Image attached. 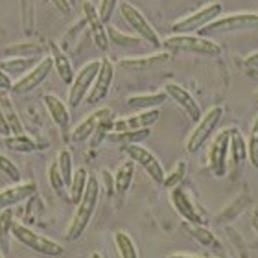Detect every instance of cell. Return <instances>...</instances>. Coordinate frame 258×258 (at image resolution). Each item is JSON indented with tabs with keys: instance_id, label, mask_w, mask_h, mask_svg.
Listing matches in <instances>:
<instances>
[{
	"instance_id": "27",
	"label": "cell",
	"mask_w": 258,
	"mask_h": 258,
	"mask_svg": "<svg viewBox=\"0 0 258 258\" xmlns=\"http://www.w3.org/2000/svg\"><path fill=\"white\" fill-rule=\"evenodd\" d=\"M184 229L188 231V234L192 238H196L201 245H205V247H210L212 251H221V243L220 240L214 236V232L209 231L207 227L203 225H194V223H186L184 221Z\"/></svg>"
},
{
	"instance_id": "9",
	"label": "cell",
	"mask_w": 258,
	"mask_h": 258,
	"mask_svg": "<svg viewBox=\"0 0 258 258\" xmlns=\"http://www.w3.org/2000/svg\"><path fill=\"white\" fill-rule=\"evenodd\" d=\"M221 11H223V8H221L220 2H212V4L205 6L201 10L194 11L190 15L175 21L172 26V32L173 33H192L194 30H201V28L207 26L209 22L218 19V17L221 15Z\"/></svg>"
},
{
	"instance_id": "23",
	"label": "cell",
	"mask_w": 258,
	"mask_h": 258,
	"mask_svg": "<svg viewBox=\"0 0 258 258\" xmlns=\"http://www.w3.org/2000/svg\"><path fill=\"white\" fill-rule=\"evenodd\" d=\"M168 100V94L164 91L161 92H153V94H135V96H129L125 100V105L131 109H140V111H146V109H157L159 105Z\"/></svg>"
},
{
	"instance_id": "31",
	"label": "cell",
	"mask_w": 258,
	"mask_h": 258,
	"mask_svg": "<svg viewBox=\"0 0 258 258\" xmlns=\"http://www.w3.org/2000/svg\"><path fill=\"white\" fill-rule=\"evenodd\" d=\"M13 212L11 209L0 210V249L2 254L10 251V236H11V225H13Z\"/></svg>"
},
{
	"instance_id": "30",
	"label": "cell",
	"mask_w": 258,
	"mask_h": 258,
	"mask_svg": "<svg viewBox=\"0 0 258 258\" xmlns=\"http://www.w3.org/2000/svg\"><path fill=\"white\" fill-rule=\"evenodd\" d=\"M87 181H89V173H87L85 168H78L72 175V183H70V201L74 205H78L83 198V192L87 188Z\"/></svg>"
},
{
	"instance_id": "20",
	"label": "cell",
	"mask_w": 258,
	"mask_h": 258,
	"mask_svg": "<svg viewBox=\"0 0 258 258\" xmlns=\"http://www.w3.org/2000/svg\"><path fill=\"white\" fill-rule=\"evenodd\" d=\"M50 57L54 63V70L59 74V80L64 85H70L74 81V67L70 63L69 55L64 54V50L55 41H50Z\"/></svg>"
},
{
	"instance_id": "24",
	"label": "cell",
	"mask_w": 258,
	"mask_h": 258,
	"mask_svg": "<svg viewBox=\"0 0 258 258\" xmlns=\"http://www.w3.org/2000/svg\"><path fill=\"white\" fill-rule=\"evenodd\" d=\"M0 109H2L6 122L10 125L11 135H24V125H22L21 118H19L15 105H13V102L8 96V91H0Z\"/></svg>"
},
{
	"instance_id": "48",
	"label": "cell",
	"mask_w": 258,
	"mask_h": 258,
	"mask_svg": "<svg viewBox=\"0 0 258 258\" xmlns=\"http://www.w3.org/2000/svg\"><path fill=\"white\" fill-rule=\"evenodd\" d=\"M91 258H103V256H102L100 253H92V254H91Z\"/></svg>"
},
{
	"instance_id": "43",
	"label": "cell",
	"mask_w": 258,
	"mask_h": 258,
	"mask_svg": "<svg viewBox=\"0 0 258 258\" xmlns=\"http://www.w3.org/2000/svg\"><path fill=\"white\" fill-rule=\"evenodd\" d=\"M50 2H52L55 10L61 11L63 15H69L70 11H72V8H70V2H69V0H50Z\"/></svg>"
},
{
	"instance_id": "5",
	"label": "cell",
	"mask_w": 258,
	"mask_h": 258,
	"mask_svg": "<svg viewBox=\"0 0 258 258\" xmlns=\"http://www.w3.org/2000/svg\"><path fill=\"white\" fill-rule=\"evenodd\" d=\"M118 8H120V15H122V19L131 26V30L137 33V37H139L140 41L150 43L151 46L157 50L162 48V41H161V37H159V33L153 30L150 21H148V19H146V17L142 15L131 2L122 0V2L118 4Z\"/></svg>"
},
{
	"instance_id": "13",
	"label": "cell",
	"mask_w": 258,
	"mask_h": 258,
	"mask_svg": "<svg viewBox=\"0 0 258 258\" xmlns=\"http://www.w3.org/2000/svg\"><path fill=\"white\" fill-rule=\"evenodd\" d=\"M170 199H172L173 209L177 210V214L181 216L186 223H194V225H205L207 218L199 212V209L196 207V203H194V199L190 198L188 194L184 192L181 186H175V188H172Z\"/></svg>"
},
{
	"instance_id": "33",
	"label": "cell",
	"mask_w": 258,
	"mask_h": 258,
	"mask_svg": "<svg viewBox=\"0 0 258 258\" xmlns=\"http://www.w3.org/2000/svg\"><path fill=\"white\" fill-rule=\"evenodd\" d=\"M21 8V24L24 35H32L33 24H35V13H33V0H19Z\"/></svg>"
},
{
	"instance_id": "15",
	"label": "cell",
	"mask_w": 258,
	"mask_h": 258,
	"mask_svg": "<svg viewBox=\"0 0 258 258\" xmlns=\"http://www.w3.org/2000/svg\"><path fill=\"white\" fill-rule=\"evenodd\" d=\"M83 19H85V24L89 26V32H91L96 46L103 52H107L109 44H111L107 37V24H103L100 13L91 2H83Z\"/></svg>"
},
{
	"instance_id": "8",
	"label": "cell",
	"mask_w": 258,
	"mask_h": 258,
	"mask_svg": "<svg viewBox=\"0 0 258 258\" xmlns=\"http://www.w3.org/2000/svg\"><path fill=\"white\" fill-rule=\"evenodd\" d=\"M98 70H100V59L89 61L87 64H83V69L74 76V81L70 83L69 89V105L72 109L80 107L81 102H85L87 94L91 91L94 78H96Z\"/></svg>"
},
{
	"instance_id": "17",
	"label": "cell",
	"mask_w": 258,
	"mask_h": 258,
	"mask_svg": "<svg viewBox=\"0 0 258 258\" xmlns=\"http://www.w3.org/2000/svg\"><path fill=\"white\" fill-rule=\"evenodd\" d=\"M170 59H172V55L168 54V52H157V54H150V55H139V57L120 59L118 67L125 70H133V72H142V70H155L159 67H164Z\"/></svg>"
},
{
	"instance_id": "39",
	"label": "cell",
	"mask_w": 258,
	"mask_h": 258,
	"mask_svg": "<svg viewBox=\"0 0 258 258\" xmlns=\"http://www.w3.org/2000/svg\"><path fill=\"white\" fill-rule=\"evenodd\" d=\"M0 172L6 173V177L11 179L13 183H19V181H21V170H19V166H17L11 159L2 155V153H0Z\"/></svg>"
},
{
	"instance_id": "11",
	"label": "cell",
	"mask_w": 258,
	"mask_h": 258,
	"mask_svg": "<svg viewBox=\"0 0 258 258\" xmlns=\"http://www.w3.org/2000/svg\"><path fill=\"white\" fill-rule=\"evenodd\" d=\"M52 70H54L52 57L46 55V57H43L32 70H28L21 80H17L15 83L11 85V92H13V94H28L30 91L37 89V87L48 78Z\"/></svg>"
},
{
	"instance_id": "42",
	"label": "cell",
	"mask_w": 258,
	"mask_h": 258,
	"mask_svg": "<svg viewBox=\"0 0 258 258\" xmlns=\"http://www.w3.org/2000/svg\"><path fill=\"white\" fill-rule=\"evenodd\" d=\"M103 181H105V192L107 196H114V177L111 175L109 170H103Z\"/></svg>"
},
{
	"instance_id": "21",
	"label": "cell",
	"mask_w": 258,
	"mask_h": 258,
	"mask_svg": "<svg viewBox=\"0 0 258 258\" xmlns=\"http://www.w3.org/2000/svg\"><path fill=\"white\" fill-rule=\"evenodd\" d=\"M229 153H231V166L232 173L238 175L242 170L243 162L247 161V144L243 140L242 133L238 127H231V144H229Z\"/></svg>"
},
{
	"instance_id": "28",
	"label": "cell",
	"mask_w": 258,
	"mask_h": 258,
	"mask_svg": "<svg viewBox=\"0 0 258 258\" xmlns=\"http://www.w3.org/2000/svg\"><path fill=\"white\" fill-rule=\"evenodd\" d=\"M39 61L35 59L33 55L32 57H10V59L0 61V70H4L8 76L10 74H21V72H28V70H32Z\"/></svg>"
},
{
	"instance_id": "7",
	"label": "cell",
	"mask_w": 258,
	"mask_h": 258,
	"mask_svg": "<svg viewBox=\"0 0 258 258\" xmlns=\"http://www.w3.org/2000/svg\"><path fill=\"white\" fill-rule=\"evenodd\" d=\"M122 150L127 153L129 159H131L135 164H139V166L150 175V179L157 186H162V181H164L166 172H164L161 161H159L148 148H144V146H140V144H129V146H122Z\"/></svg>"
},
{
	"instance_id": "47",
	"label": "cell",
	"mask_w": 258,
	"mask_h": 258,
	"mask_svg": "<svg viewBox=\"0 0 258 258\" xmlns=\"http://www.w3.org/2000/svg\"><path fill=\"white\" fill-rule=\"evenodd\" d=\"M168 258H205V256H196V254H186V253H175V254H170Z\"/></svg>"
},
{
	"instance_id": "38",
	"label": "cell",
	"mask_w": 258,
	"mask_h": 258,
	"mask_svg": "<svg viewBox=\"0 0 258 258\" xmlns=\"http://www.w3.org/2000/svg\"><path fill=\"white\" fill-rule=\"evenodd\" d=\"M107 37H109V43L116 44V46H135V44H139L140 39L139 37H131V35H125V33L118 32L116 28L113 26H107Z\"/></svg>"
},
{
	"instance_id": "41",
	"label": "cell",
	"mask_w": 258,
	"mask_h": 258,
	"mask_svg": "<svg viewBox=\"0 0 258 258\" xmlns=\"http://www.w3.org/2000/svg\"><path fill=\"white\" fill-rule=\"evenodd\" d=\"M118 8V0H100V8H98V13H100V19L103 21V24H107L111 21L113 13Z\"/></svg>"
},
{
	"instance_id": "26",
	"label": "cell",
	"mask_w": 258,
	"mask_h": 258,
	"mask_svg": "<svg viewBox=\"0 0 258 258\" xmlns=\"http://www.w3.org/2000/svg\"><path fill=\"white\" fill-rule=\"evenodd\" d=\"M133 177H135V162L129 159L114 173V194L118 198H124L125 194H127V190L131 188V183H133Z\"/></svg>"
},
{
	"instance_id": "19",
	"label": "cell",
	"mask_w": 258,
	"mask_h": 258,
	"mask_svg": "<svg viewBox=\"0 0 258 258\" xmlns=\"http://www.w3.org/2000/svg\"><path fill=\"white\" fill-rule=\"evenodd\" d=\"M37 192V184L33 181L28 183H17L10 188H6L0 192V210L11 209L13 205H19L22 201H26L28 198H32L33 194Z\"/></svg>"
},
{
	"instance_id": "3",
	"label": "cell",
	"mask_w": 258,
	"mask_h": 258,
	"mask_svg": "<svg viewBox=\"0 0 258 258\" xmlns=\"http://www.w3.org/2000/svg\"><path fill=\"white\" fill-rule=\"evenodd\" d=\"M258 28V13L247 11V13H232V15H223L209 22L199 32V37H209V35H218V33H234L243 32V30H253Z\"/></svg>"
},
{
	"instance_id": "49",
	"label": "cell",
	"mask_w": 258,
	"mask_h": 258,
	"mask_svg": "<svg viewBox=\"0 0 258 258\" xmlns=\"http://www.w3.org/2000/svg\"><path fill=\"white\" fill-rule=\"evenodd\" d=\"M0 258H4V254H2V253H0Z\"/></svg>"
},
{
	"instance_id": "22",
	"label": "cell",
	"mask_w": 258,
	"mask_h": 258,
	"mask_svg": "<svg viewBox=\"0 0 258 258\" xmlns=\"http://www.w3.org/2000/svg\"><path fill=\"white\" fill-rule=\"evenodd\" d=\"M44 107L48 111L50 118L54 120V124L61 129V131H69L70 127V113L67 105L61 102L55 94H44Z\"/></svg>"
},
{
	"instance_id": "25",
	"label": "cell",
	"mask_w": 258,
	"mask_h": 258,
	"mask_svg": "<svg viewBox=\"0 0 258 258\" xmlns=\"http://www.w3.org/2000/svg\"><path fill=\"white\" fill-rule=\"evenodd\" d=\"M151 137V129H133V131H113L107 135V140L113 144L129 146V144H140Z\"/></svg>"
},
{
	"instance_id": "32",
	"label": "cell",
	"mask_w": 258,
	"mask_h": 258,
	"mask_svg": "<svg viewBox=\"0 0 258 258\" xmlns=\"http://www.w3.org/2000/svg\"><path fill=\"white\" fill-rule=\"evenodd\" d=\"M114 243H116L120 258H139L137 245H135V242L129 238L127 232H122V231L116 232V234H114Z\"/></svg>"
},
{
	"instance_id": "18",
	"label": "cell",
	"mask_w": 258,
	"mask_h": 258,
	"mask_svg": "<svg viewBox=\"0 0 258 258\" xmlns=\"http://www.w3.org/2000/svg\"><path fill=\"white\" fill-rule=\"evenodd\" d=\"M159 116H161L159 109H146V111H140V113L127 116V118L114 120L113 131H133V129L151 127L159 120Z\"/></svg>"
},
{
	"instance_id": "6",
	"label": "cell",
	"mask_w": 258,
	"mask_h": 258,
	"mask_svg": "<svg viewBox=\"0 0 258 258\" xmlns=\"http://www.w3.org/2000/svg\"><path fill=\"white\" fill-rule=\"evenodd\" d=\"M221 118H223V107L216 105V107L209 109L207 114H203L199 118L198 125L192 131V135L186 140V151L188 153H196L205 146V142L210 139V135L214 133V129L220 125Z\"/></svg>"
},
{
	"instance_id": "40",
	"label": "cell",
	"mask_w": 258,
	"mask_h": 258,
	"mask_svg": "<svg viewBox=\"0 0 258 258\" xmlns=\"http://www.w3.org/2000/svg\"><path fill=\"white\" fill-rule=\"evenodd\" d=\"M48 181H50V186H52V188H54L57 194H61L64 188H67V186H64L63 177H61V173H59L57 161L50 162V166H48Z\"/></svg>"
},
{
	"instance_id": "35",
	"label": "cell",
	"mask_w": 258,
	"mask_h": 258,
	"mask_svg": "<svg viewBox=\"0 0 258 258\" xmlns=\"http://www.w3.org/2000/svg\"><path fill=\"white\" fill-rule=\"evenodd\" d=\"M245 144H247V161L258 170V116L253 120V124H251L249 139Z\"/></svg>"
},
{
	"instance_id": "16",
	"label": "cell",
	"mask_w": 258,
	"mask_h": 258,
	"mask_svg": "<svg viewBox=\"0 0 258 258\" xmlns=\"http://www.w3.org/2000/svg\"><path fill=\"white\" fill-rule=\"evenodd\" d=\"M164 92L168 94L170 100H173L179 107L183 109L184 113L188 114L194 122H199V118L203 116V111H201L199 103L194 100V96L184 89V87L177 85V83H166V85H164Z\"/></svg>"
},
{
	"instance_id": "37",
	"label": "cell",
	"mask_w": 258,
	"mask_h": 258,
	"mask_svg": "<svg viewBox=\"0 0 258 258\" xmlns=\"http://www.w3.org/2000/svg\"><path fill=\"white\" fill-rule=\"evenodd\" d=\"M39 52H41V44L30 43V41H26V43H22V44H15V46H8V48H6V54L8 55L15 54L13 57H32V55L39 54Z\"/></svg>"
},
{
	"instance_id": "1",
	"label": "cell",
	"mask_w": 258,
	"mask_h": 258,
	"mask_svg": "<svg viewBox=\"0 0 258 258\" xmlns=\"http://www.w3.org/2000/svg\"><path fill=\"white\" fill-rule=\"evenodd\" d=\"M98 198H100V181H98L96 175H89L83 198L78 203V212L74 214V220H72L69 231H67V240L74 242V240L83 236V232L87 231V227H89L92 216H94Z\"/></svg>"
},
{
	"instance_id": "34",
	"label": "cell",
	"mask_w": 258,
	"mask_h": 258,
	"mask_svg": "<svg viewBox=\"0 0 258 258\" xmlns=\"http://www.w3.org/2000/svg\"><path fill=\"white\" fill-rule=\"evenodd\" d=\"M57 166H59V173L64 181V186H70L72 183V175H74V170H72V153L69 150H61L57 153Z\"/></svg>"
},
{
	"instance_id": "12",
	"label": "cell",
	"mask_w": 258,
	"mask_h": 258,
	"mask_svg": "<svg viewBox=\"0 0 258 258\" xmlns=\"http://www.w3.org/2000/svg\"><path fill=\"white\" fill-rule=\"evenodd\" d=\"M114 78V64L103 57L100 59V70H98L96 78H94V83H92L91 91L87 94L85 102L89 105H98V103L105 100V96L109 94V89H111V83H113Z\"/></svg>"
},
{
	"instance_id": "44",
	"label": "cell",
	"mask_w": 258,
	"mask_h": 258,
	"mask_svg": "<svg viewBox=\"0 0 258 258\" xmlns=\"http://www.w3.org/2000/svg\"><path fill=\"white\" fill-rule=\"evenodd\" d=\"M11 85H13V81L8 74H6L4 70H0V91H11Z\"/></svg>"
},
{
	"instance_id": "36",
	"label": "cell",
	"mask_w": 258,
	"mask_h": 258,
	"mask_svg": "<svg viewBox=\"0 0 258 258\" xmlns=\"http://www.w3.org/2000/svg\"><path fill=\"white\" fill-rule=\"evenodd\" d=\"M184 175H186V162H184V161H179L177 164L173 166L172 172L164 175L162 186H164V188H175V186H179V184L183 183Z\"/></svg>"
},
{
	"instance_id": "14",
	"label": "cell",
	"mask_w": 258,
	"mask_h": 258,
	"mask_svg": "<svg viewBox=\"0 0 258 258\" xmlns=\"http://www.w3.org/2000/svg\"><path fill=\"white\" fill-rule=\"evenodd\" d=\"M107 118H113V111H111L109 107H100L98 111L89 114L85 120H81L80 124L72 129L70 140L76 142V144H81V142L89 140L92 135H94V131L98 129V125L102 124V122H105Z\"/></svg>"
},
{
	"instance_id": "50",
	"label": "cell",
	"mask_w": 258,
	"mask_h": 258,
	"mask_svg": "<svg viewBox=\"0 0 258 258\" xmlns=\"http://www.w3.org/2000/svg\"><path fill=\"white\" fill-rule=\"evenodd\" d=\"M256 98H258V91H256Z\"/></svg>"
},
{
	"instance_id": "4",
	"label": "cell",
	"mask_w": 258,
	"mask_h": 258,
	"mask_svg": "<svg viewBox=\"0 0 258 258\" xmlns=\"http://www.w3.org/2000/svg\"><path fill=\"white\" fill-rule=\"evenodd\" d=\"M11 236L15 238L17 242H21L24 247L32 249L39 254H44V256H61L64 253L63 245L54 242L52 238L41 236L37 232H33L30 227L17 223V221H13V225H11Z\"/></svg>"
},
{
	"instance_id": "2",
	"label": "cell",
	"mask_w": 258,
	"mask_h": 258,
	"mask_svg": "<svg viewBox=\"0 0 258 258\" xmlns=\"http://www.w3.org/2000/svg\"><path fill=\"white\" fill-rule=\"evenodd\" d=\"M162 46L173 54H198L207 57L221 55V46L216 41L192 33H173L162 41Z\"/></svg>"
},
{
	"instance_id": "46",
	"label": "cell",
	"mask_w": 258,
	"mask_h": 258,
	"mask_svg": "<svg viewBox=\"0 0 258 258\" xmlns=\"http://www.w3.org/2000/svg\"><path fill=\"white\" fill-rule=\"evenodd\" d=\"M245 67H249V69H256L258 70V52H254V54H251L245 59Z\"/></svg>"
},
{
	"instance_id": "45",
	"label": "cell",
	"mask_w": 258,
	"mask_h": 258,
	"mask_svg": "<svg viewBox=\"0 0 258 258\" xmlns=\"http://www.w3.org/2000/svg\"><path fill=\"white\" fill-rule=\"evenodd\" d=\"M0 135H2V137H10L11 135L10 125L6 122V116H4V113H2V109H0Z\"/></svg>"
},
{
	"instance_id": "29",
	"label": "cell",
	"mask_w": 258,
	"mask_h": 258,
	"mask_svg": "<svg viewBox=\"0 0 258 258\" xmlns=\"http://www.w3.org/2000/svg\"><path fill=\"white\" fill-rule=\"evenodd\" d=\"M4 144L8 150L11 151H21V153H32L39 148V144H35V140L24 135H10L4 139Z\"/></svg>"
},
{
	"instance_id": "10",
	"label": "cell",
	"mask_w": 258,
	"mask_h": 258,
	"mask_svg": "<svg viewBox=\"0 0 258 258\" xmlns=\"http://www.w3.org/2000/svg\"><path fill=\"white\" fill-rule=\"evenodd\" d=\"M229 144H231V127L216 135L209 148V166L216 177H225L229 164Z\"/></svg>"
}]
</instances>
